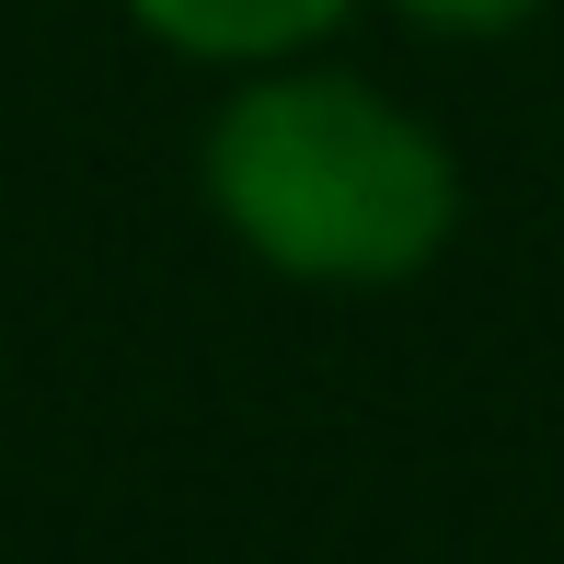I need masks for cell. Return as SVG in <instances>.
<instances>
[{"mask_svg":"<svg viewBox=\"0 0 564 564\" xmlns=\"http://www.w3.org/2000/svg\"><path fill=\"white\" fill-rule=\"evenodd\" d=\"M230 230L289 276H415L449 242V150L357 82H253L208 139Z\"/></svg>","mask_w":564,"mask_h":564,"instance_id":"cell-1","label":"cell"},{"mask_svg":"<svg viewBox=\"0 0 564 564\" xmlns=\"http://www.w3.org/2000/svg\"><path fill=\"white\" fill-rule=\"evenodd\" d=\"M127 12H139L150 35L196 46V58H276V46L323 35L346 0H127Z\"/></svg>","mask_w":564,"mask_h":564,"instance_id":"cell-2","label":"cell"},{"mask_svg":"<svg viewBox=\"0 0 564 564\" xmlns=\"http://www.w3.org/2000/svg\"><path fill=\"white\" fill-rule=\"evenodd\" d=\"M415 23H438V35H496V23H519L530 0H403Z\"/></svg>","mask_w":564,"mask_h":564,"instance_id":"cell-3","label":"cell"}]
</instances>
